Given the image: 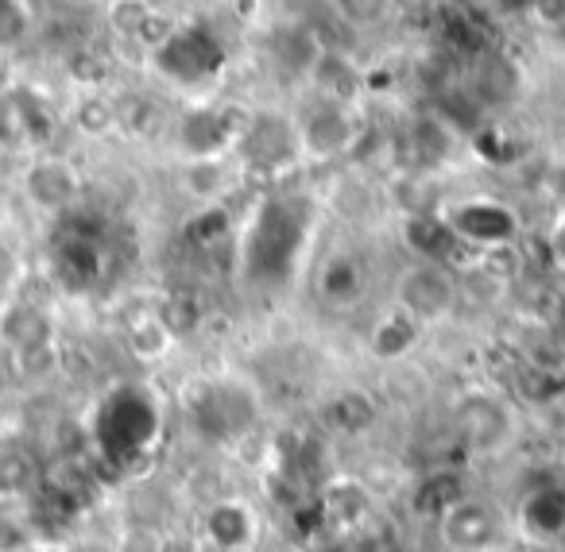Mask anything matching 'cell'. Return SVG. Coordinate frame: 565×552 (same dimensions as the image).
Instances as JSON below:
<instances>
[{
  "instance_id": "obj_16",
  "label": "cell",
  "mask_w": 565,
  "mask_h": 552,
  "mask_svg": "<svg viewBox=\"0 0 565 552\" xmlns=\"http://www.w3.org/2000/svg\"><path fill=\"white\" fill-rule=\"evenodd\" d=\"M156 317L163 321L167 328H171L174 340H182V336L194 333V328L202 325V305H198L194 294H171Z\"/></svg>"
},
{
  "instance_id": "obj_3",
  "label": "cell",
  "mask_w": 565,
  "mask_h": 552,
  "mask_svg": "<svg viewBox=\"0 0 565 552\" xmlns=\"http://www.w3.org/2000/svg\"><path fill=\"white\" fill-rule=\"evenodd\" d=\"M40 344H55V325H51L43 305L35 302L0 305V348L24 351V348H40Z\"/></svg>"
},
{
  "instance_id": "obj_11",
  "label": "cell",
  "mask_w": 565,
  "mask_h": 552,
  "mask_svg": "<svg viewBox=\"0 0 565 552\" xmlns=\"http://www.w3.org/2000/svg\"><path fill=\"white\" fill-rule=\"evenodd\" d=\"M330 9L349 32H376L392 20L395 0H330Z\"/></svg>"
},
{
  "instance_id": "obj_20",
  "label": "cell",
  "mask_w": 565,
  "mask_h": 552,
  "mask_svg": "<svg viewBox=\"0 0 565 552\" xmlns=\"http://www.w3.org/2000/svg\"><path fill=\"white\" fill-rule=\"evenodd\" d=\"M117 552H167V541L148 526H128L117 537Z\"/></svg>"
},
{
  "instance_id": "obj_19",
  "label": "cell",
  "mask_w": 565,
  "mask_h": 552,
  "mask_svg": "<svg viewBox=\"0 0 565 552\" xmlns=\"http://www.w3.org/2000/svg\"><path fill=\"white\" fill-rule=\"evenodd\" d=\"M74 125L86 136H109L117 128V109H113L105 97H86V101L74 109Z\"/></svg>"
},
{
  "instance_id": "obj_18",
  "label": "cell",
  "mask_w": 565,
  "mask_h": 552,
  "mask_svg": "<svg viewBox=\"0 0 565 552\" xmlns=\"http://www.w3.org/2000/svg\"><path fill=\"white\" fill-rule=\"evenodd\" d=\"M32 32V9L24 0H0V51H17Z\"/></svg>"
},
{
  "instance_id": "obj_7",
  "label": "cell",
  "mask_w": 565,
  "mask_h": 552,
  "mask_svg": "<svg viewBox=\"0 0 565 552\" xmlns=\"http://www.w3.org/2000/svg\"><path fill=\"white\" fill-rule=\"evenodd\" d=\"M418 333H423V325H418V321H411L403 310H392L387 317L376 321V328H372V336H369L372 356H380V359H403L411 348H415Z\"/></svg>"
},
{
  "instance_id": "obj_14",
  "label": "cell",
  "mask_w": 565,
  "mask_h": 552,
  "mask_svg": "<svg viewBox=\"0 0 565 552\" xmlns=\"http://www.w3.org/2000/svg\"><path fill=\"white\" fill-rule=\"evenodd\" d=\"M182 186H186V194H194L198 202H213V197L225 194V166L217 163V159L210 155H198L194 163L182 171Z\"/></svg>"
},
{
  "instance_id": "obj_9",
  "label": "cell",
  "mask_w": 565,
  "mask_h": 552,
  "mask_svg": "<svg viewBox=\"0 0 565 552\" xmlns=\"http://www.w3.org/2000/svg\"><path fill=\"white\" fill-rule=\"evenodd\" d=\"M125 344H128V351H132V359H140V364H159V359L171 356L174 336L156 313H148V317H136L132 325H128Z\"/></svg>"
},
{
  "instance_id": "obj_4",
  "label": "cell",
  "mask_w": 565,
  "mask_h": 552,
  "mask_svg": "<svg viewBox=\"0 0 565 552\" xmlns=\"http://www.w3.org/2000/svg\"><path fill=\"white\" fill-rule=\"evenodd\" d=\"M364 286H369V274H364V263L356 256H330L322 263V271H318V297L330 305H353L356 297L364 294Z\"/></svg>"
},
{
  "instance_id": "obj_6",
  "label": "cell",
  "mask_w": 565,
  "mask_h": 552,
  "mask_svg": "<svg viewBox=\"0 0 565 552\" xmlns=\"http://www.w3.org/2000/svg\"><path fill=\"white\" fill-rule=\"evenodd\" d=\"M97 271H102V251L89 236L74 232L55 248V274L63 279V286L86 290L97 279Z\"/></svg>"
},
{
  "instance_id": "obj_5",
  "label": "cell",
  "mask_w": 565,
  "mask_h": 552,
  "mask_svg": "<svg viewBox=\"0 0 565 552\" xmlns=\"http://www.w3.org/2000/svg\"><path fill=\"white\" fill-rule=\"evenodd\" d=\"M454 228L461 236H469L472 243H508L511 232H515V217H511L503 205H492V202H477V205H465L461 213L454 217Z\"/></svg>"
},
{
  "instance_id": "obj_12",
  "label": "cell",
  "mask_w": 565,
  "mask_h": 552,
  "mask_svg": "<svg viewBox=\"0 0 565 552\" xmlns=\"http://www.w3.org/2000/svg\"><path fill=\"white\" fill-rule=\"evenodd\" d=\"M12 375L24 382H43L63 367V348L58 344H40V348H24V351H9Z\"/></svg>"
},
{
  "instance_id": "obj_13",
  "label": "cell",
  "mask_w": 565,
  "mask_h": 552,
  "mask_svg": "<svg viewBox=\"0 0 565 552\" xmlns=\"http://www.w3.org/2000/svg\"><path fill=\"white\" fill-rule=\"evenodd\" d=\"M35 483V459L24 448H0V498H20Z\"/></svg>"
},
{
  "instance_id": "obj_8",
  "label": "cell",
  "mask_w": 565,
  "mask_h": 552,
  "mask_svg": "<svg viewBox=\"0 0 565 552\" xmlns=\"http://www.w3.org/2000/svg\"><path fill=\"white\" fill-rule=\"evenodd\" d=\"M349 132H353L349 117L333 101H326L322 109L315 112V120L302 128V143H307L315 155H333V151H341L349 143Z\"/></svg>"
},
{
  "instance_id": "obj_22",
  "label": "cell",
  "mask_w": 565,
  "mask_h": 552,
  "mask_svg": "<svg viewBox=\"0 0 565 552\" xmlns=\"http://www.w3.org/2000/svg\"><path fill=\"white\" fill-rule=\"evenodd\" d=\"M20 552H55L51 544H20Z\"/></svg>"
},
{
  "instance_id": "obj_15",
  "label": "cell",
  "mask_w": 565,
  "mask_h": 552,
  "mask_svg": "<svg viewBox=\"0 0 565 552\" xmlns=\"http://www.w3.org/2000/svg\"><path fill=\"white\" fill-rule=\"evenodd\" d=\"M217 518H228L225 526H210V541L221 544V549H241V544L252 537V518L241 502L217 506V510L210 513V521H217Z\"/></svg>"
},
{
  "instance_id": "obj_10",
  "label": "cell",
  "mask_w": 565,
  "mask_h": 552,
  "mask_svg": "<svg viewBox=\"0 0 565 552\" xmlns=\"http://www.w3.org/2000/svg\"><path fill=\"white\" fill-rule=\"evenodd\" d=\"M446 518H449L446 537L454 544H461V549H480V544L492 537V518H488V510L477 502H457Z\"/></svg>"
},
{
  "instance_id": "obj_2",
  "label": "cell",
  "mask_w": 565,
  "mask_h": 552,
  "mask_svg": "<svg viewBox=\"0 0 565 552\" xmlns=\"http://www.w3.org/2000/svg\"><path fill=\"white\" fill-rule=\"evenodd\" d=\"M24 194L43 213H71L82 194V178L66 159L43 155L24 171Z\"/></svg>"
},
{
  "instance_id": "obj_1",
  "label": "cell",
  "mask_w": 565,
  "mask_h": 552,
  "mask_svg": "<svg viewBox=\"0 0 565 552\" xmlns=\"http://www.w3.org/2000/svg\"><path fill=\"white\" fill-rule=\"evenodd\" d=\"M457 305V282L441 263H415L395 282V310H403L418 325L449 317Z\"/></svg>"
},
{
  "instance_id": "obj_23",
  "label": "cell",
  "mask_w": 565,
  "mask_h": 552,
  "mask_svg": "<svg viewBox=\"0 0 565 552\" xmlns=\"http://www.w3.org/2000/svg\"><path fill=\"white\" fill-rule=\"evenodd\" d=\"M66 4H74V9H89V4H102V0H66Z\"/></svg>"
},
{
  "instance_id": "obj_21",
  "label": "cell",
  "mask_w": 565,
  "mask_h": 552,
  "mask_svg": "<svg viewBox=\"0 0 565 552\" xmlns=\"http://www.w3.org/2000/svg\"><path fill=\"white\" fill-rule=\"evenodd\" d=\"M12 140V117H9V109H0V148Z\"/></svg>"
},
{
  "instance_id": "obj_17",
  "label": "cell",
  "mask_w": 565,
  "mask_h": 552,
  "mask_svg": "<svg viewBox=\"0 0 565 552\" xmlns=\"http://www.w3.org/2000/svg\"><path fill=\"white\" fill-rule=\"evenodd\" d=\"M151 17H156L151 0H109V24L125 40H140V32L148 28Z\"/></svg>"
}]
</instances>
